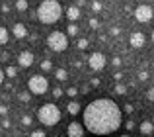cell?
Masks as SVG:
<instances>
[{
    "label": "cell",
    "mask_w": 154,
    "mask_h": 137,
    "mask_svg": "<svg viewBox=\"0 0 154 137\" xmlns=\"http://www.w3.org/2000/svg\"><path fill=\"white\" fill-rule=\"evenodd\" d=\"M121 126V108L111 98H98L84 108V127L94 135H109Z\"/></svg>",
    "instance_id": "6da1fadb"
},
{
    "label": "cell",
    "mask_w": 154,
    "mask_h": 137,
    "mask_svg": "<svg viewBox=\"0 0 154 137\" xmlns=\"http://www.w3.org/2000/svg\"><path fill=\"white\" fill-rule=\"evenodd\" d=\"M63 16V6L57 0H43L37 8V20L41 24H57Z\"/></svg>",
    "instance_id": "7a4b0ae2"
},
{
    "label": "cell",
    "mask_w": 154,
    "mask_h": 137,
    "mask_svg": "<svg viewBox=\"0 0 154 137\" xmlns=\"http://www.w3.org/2000/svg\"><path fill=\"white\" fill-rule=\"evenodd\" d=\"M60 118H63V114H60L59 106H55V104H43L41 108L37 110V119L43 123V126L47 127H53L57 126V123L60 122Z\"/></svg>",
    "instance_id": "3957f363"
},
{
    "label": "cell",
    "mask_w": 154,
    "mask_h": 137,
    "mask_svg": "<svg viewBox=\"0 0 154 137\" xmlns=\"http://www.w3.org/2000/svg\"><path fill=\"white\" fill-rule=\"evenodd\" d=\"M47 45H49L51 51H57V53L66 51V47H68L66 33H63V31H51L49 37H47Z\"/></svg>",
    "instance_id": "277c9868"
},
{
    "label": "cell",
    "mask_w": 154,
    "mask_h": 137,
    "mask_svg": "<svg viewBox=\"0 0 154 137\" xmlns=\"http://www.w3.org/2000/svg\"><path fill=\"white\" fill-rule=\"evenodd\" d=\"M27 88H29L31 94L41 96V94H45V92L49 90V80H47L43 75H33L29 78V82H27Z\"/></svg>",
    "instance_id": "5b68a950"
},
{
    "label": "cell",
    "mask_w": 154,
    "mask_h": 137,
    "mask_svg": "<svg viewBox=\"0 0 154 137\" xmlns=\"http://www.w3.org/2000/svg\"><path fill=\"white\" fill-rule=\"evenodd\" d=\"M133 14H135V20L140 22V24H146V22H150V20L154 18V10H152V6H148V4H140V6H137Z\"/></svg>",
    "instance_id": "8992f818"
},
{
    "label": "cell",
    "mask_w": 154,
    "mask_h": 137,
    "mask_svg": "<svg viewBox=\"0 0 154 137\" xmlns=\"http://www.w3.org/2000/svg\"><path fill=\"white\" fill-rule=\"evenodd\" d=\"M88 65H90L92 71H102V68L105 67V55L100 53V51L92 53L90 57H88Z\"/></svg>",
    "instance_id": "52a82bcc"
},
{
    "label": "cell",
    "mask_w": 154,
    "mask_h": 137,
    "mask_svg": "<svg viewBox=\"0 0 154 137\" xmlns=\"http://www.w3.org/2000/svg\"><path fill=\"white\" fill-rule=\"evenodd\" d=\"M84 129H86V127H84L82 123L70 122V123H68V127H66V135L68 137H84Z\"/></svg>",
    "instance_id": "ba28073f"
},
{
    "label": "cell",
    "mask_w": 154,
    "mask_h": 137,
    "mask_svg": "<svg viewBox=\"0 0 154 137\" xmlns=\"http://www.w3.org/2000/svg\"><path fill=\"white\" fill-rule=\"evenodd\" d=\"M18 65L23 67V68L31 67L33 65V53H31V51H22V53L18 55Z\"/></svg>",
    "instance_id": "9c48e42d"
},
{
    "label": "cell",
    "mask_w": 154,
    "mask_h": 137,
    "mask_svg": "<svg viewBox=\"0 0 154 137\" xmlns=\"http://www.w3.org/2000/svg\"><path fill=\"white\" fill-rule=\"evenodd\" d=\"M144 41H146V37H144V33H140V31H133V33H131V39H129L131 47H135V49L144 47Z\"/></svg>",
    "instance_id": "30bf717a"
},
{
    "label": "cell",
    "mask_w": 154,
    "mask_h": 137,
    "mask_svg": "<svg viewBox=\"0 0 154 137\" xmlns=\"http://www.w3.org/2000/svg\"><path fill=\"white\" fill-rule=\"evenodd\" d=\"M12 33H14V37L16 39H23L27 35V27L23 26V24H14V26H12Z\"/></svg>",
    "instance_id": "8fae6325"
},
{
    "label": "cell",
    "mask_w": 154,
    "mask_h": 137,
    "mask_svg": "<svg viewBox=\"0 0 154 137\" xmlns=\"http://www.w3.org/2000/svg\"><path fill=\"white\" fill-rule=\"evenodd\" d=\"M80 16H82V12H80L78 6H70V8L66 10V18L70 20V24H76V20H78Z\"/></svg>",
    "instance_id": "7c38bea8"
},
{
    "label": "cell",
    "mask_w": 154,
    "mask_h": 137,
    "mask_svg": "<svg viewBox=\"0 0 154 137\" xmlns=\"http://www.w3.org/2000/svg\"><path fill=\"white\" fill-rule=\"evenodd\" d=\"M139 129H140V133H143V135H150L152 131H154V123H152V122H148V119H144V122L140 123Z\"/></svg>",
    "instance_id": "4fadbf2b"
},
{
    "label": "cell",
    "mask_w": 154,
    "mask_h": 137,
    "mask_svg": "<svg viewBox=\"0 0 154 137\" xmlns=\"http://www.w3.org/2000/svg\"><path fill=\"white\" fill-rule=\"evenodd\" d=\"M80 106H82V104L80 102H76V100H70V102L66 104V110H68V114H72V116H76L80 112Z\"/></svg>",
    "instance_id": "5bb4252c"
},
{
    "label": "cell",
    "mask_w": 154,
    "mask_h": 137,
    "mask_svg": "<svg viewBox=\"0 0 154 137\" xmlns=\"http://www.w3.org/2000/svg\"><path fill=\"white\" fill-rule=\"evenodd\" d=\"M78 31H80V27L76 26V24H68V26H66V33L70 35V37H76Z\"/></svg>",
    "instance_id": "9a60e30c"
},
{
    "label": "cell",
    "mask_w": 154,
    "mask_h": 137,
    "mask_svg": "<svg viewBox=\"0 0 154 137\" xmlns=\"http://www.w3.org/2000/svg\"><path fill=\"white\" fill-rule=\"evenodd\" d=\"M8 39H10V31H8V27H2V30H0V43L6 45Z\"/></svg>",
    "instance_id": "2e32d148"
},
{
    "label": "cell",
    "mask_w": 154,
    "mask_h": 137,
    "mask_svg": "<svg viewBox=\"0 0 154 137\" xmlns=\"http://www.w3.org/2000/svg\"><path fill=\"white\" fill-rule=\"evenodd\" d=\"M55 78H57V80H60V82H63V80H68V72L64 71V68H57Z\"/></svg>",
    "instance_id": "e0dca14e"
},
{
    "label": "cell",
    "mask_w": 154,
    "mask_h": 137,
    "mask_svg": "<svg viewBox=\"0 0 154 137\" xmlns=\"http://www.w3.org/2000/svg\"><path fill=\"white\" fill-rule=\"evenodd\" d=\"M113 92H115V94H119V96H123V94H127V86H125V84H115V88H113Z\"/></svg>",
    "instance_id": "ac0fdd59"
},
{
    "label": "cell",
    "mask_w": 154,
    "mask_h": 137,
    "mask_svg": "<svg viewBox=\"0 0 154 137\" xmlns=\"http://www.w3.org/2000/svg\"><path fill=\"white\" fill-rule=\"evenodd\" d=\"M51 68H53L51 59H43V61H41V71H43V72H49Z\"/></svg>",
    "instance_id": "d6986e66"
},
{
    "label": "cell",
    "mask_w": 154,
    "mask_h": 137,
    "mask_svg": "<svg viewBox=\"0 0 154 137\" xmlns=\"http://www.w3.org/2000/svg\"><path fill=\"white\" fill-rule=\"evenodd\" d=\"M4 75L10 76V78H14V76H18V68L16 67H6L4 68Z\"/></svg>",
    "instance_id": "ffe728a7"
},
{
    "label": "cell",
    "mask_w": 154,
    "mask_h": 137,
    "mask_svg": "<svg viewBox=\"0 0 154 137\" xmlns=\"http://www.w3.org/2000/svg\"><path fill=\"white\" fill-rule=\"evenodd\" d=\"M76 45H78V49H82V51H84V49H88V45H90V41H88L86 37H80L78 41H76Z\"/></svg>",
    "instance_id": "44dd1931"
},
{
    "label": "cell",
    "mask_w": 154,
    "mask_h": 137,
    "mask_svg": "<svg viewBox=\"0 0 154 137\" xmlns=\"http://www.w3.org/2000/svg\"><path fill=\"white\" fill-rule=\"evenodd\" d=\"M16 10L26 12L27 10V2H26V0H18V2H16Z\"/></svg>",
    "instance_id": "7402d4cb"
},
{
    "label": "cell",
    "mask_w": 154,
    "mask_h": 137,
    "mask_svg": "<svg viewBox=\"0 0 154 137\" xmlns=\"http://www.w3.org/2000/svg\"><path fill=\"white\" fill-rule=\"evenodd\" d=\"M90 8H92L94 12H102V10H103V4H102V2H92Z\"/></svg>",
    "instance_id": "603a6c76"
},
{
    "label": "cell",
    "mask_w": 154,
    "mask_h": 137,
    "mask_svg": "<svg viewBox=\"0 0 154 137\" xmlns=\"http://www.w3.org/2000/svg\"><path fill=\"white\" fill-rule=\"evenodd\" d=\"M20 100H22V102H29L31 94H29V92H20Z\"/></svg>",
    "instance_id": "cb8c5ba5"
},
{
    "label": "cell",
    "mask_w": 154,
    "mask_h": 137,
    "mask_svg": "<svg viewBox=\"0 0 154 137\" xmlns=\"http://www.w3.org/2000/svg\"><path fill=\"white\" fill-rule=\"evenodd\" d=\"M66 94L70 96V98H74V96L78 94V88H76V86H70V88H66Z\"/></svg>",
    "instance_id": "d4e9b609"
},
{
    "label": "cell",
    "mask_w": 154,
    "mask_h": 137,
    "mask_svg": "<svg viewBox=\"0 0 154 137\" xmlns=\"http://www.w3.org/2000/svg\"><path fill=\"white\" fill-rule=\"evenodd\" d=\"M64 92H66V90H63V88H55V90H53V96H55V98H60Z\"/></svg>",
    "instance_id": "484cf974"
},
{
    "label": "cell",
    "mask_w": 154,
    "mask_h": 137,
    "mask_svg": "<svg viewBox=\"0 0 154 137\" xmlns=\"http://www.w3.org/2000/svg\"><path fill=\"white\" fill-rule=\"evenodd\" d=\"M22 123H23V126H31V123H33V119H31L29 116H23V118H22Z\"/></svg>",
    "instance_id": "4316f807"
},
{
    "label": "cell",
    "mask_w": 154,
    "mask_h": 137,
    "mask_svg": "<svg viewBox=\"0 0 154 137\" xmlns=\"http://www.w3.org/2000/svg\"><path fill=\"white\" fill-rule=\"evenodd\" d=\"M31 137H47V135H45V131H43V129H35L33 133H31Z\"/></svg>",
    "instance_id": "83f0119b"
},
{
    "label": "cell",
    "mask_w": 154,
    "mask_h": 137,
    "mask_svg": "<svg viewBox=\"0 0 154 137\" xmlns=\"http://www.w3.org/2000/svg\"><path fill=\"white\" fill-rule=\"evenodd\" d=\"M88 24H90V27H92V30H96V27H100V22H98L96 18H92V20H90Z\"/></svg>",
    "instance_id": "f1b7e54d"
},
{
    "label": "cell",
    "mask_w": 154,
    "mask_h": 137,
    "mask_svg": "<svg viewBox=\"0 0 154 137\" xmlns=\"http://www.w3.org/2000/svg\"><path fill=\"white\" fill-rule=\"evenodd\" d=\"M109 33H111V35H119V33H121V30H119L117 26H113L111 30H109Z\"/></svg>",
    "instance_id": "f546056e"
},
{
    "label": "cell",
    "mask_w": 154,
    "mask_h": 137,
    "mask_svg": "<svg viewBox=\"0 0 154 137\" xmlns=\"http://www.w3.org/2000/svg\"><path fill=\"white\" fill-rule=\"evenodd\" d=\"M146 78H148V72L146 71H140L139 72V80H146Z\"/></svg>",
    "instance_id": "4dcf8cb0"
},
{
    "label": "cell",
    "mask_w": 154,
    "mask_h": 137,
    "mask_svg": "<svg viewBox=\"0 0 154 137\" xmlns=\"http://www.w3.org/2000/svg\"><path fill=\"white\" fill-rule=\"evenodd\" d=\"M2 127H4V129L10 127V119H8V118H2Z\"/></svg>",
    "instance_id": "1f68e13d"
},
{
    "label": "cell",
    "mask_w": 154,
    "mask_h": 137,
    "mask_svg": "<svg viewBox=\"0 0 154 137\" xmlns=\"http://www.w3.org/2000/svg\"><path fill=\"white\" fill-rule=\"evenodd\" d=\"M146 98H148V100H152V102H154V88H150V90L146 92Z\"/></svg>",
    "instance_id": "d6a6232c"
},
{
    "label": "cell",
    "mask_w": 154,
    "mask_h": 137,
    "mask_svg": "<svg viewBox=\"0 0 154 137\" xmlns=\"http://www.w3.org/2000/svg\"><path fill=\"white\" fill-rule=\"evenodd\" d=\"M123 110L127 112V114H133V106H131V104H125V108H123Z\"/></svg>",
    "instance_id": "836d02e7"
},
{
    "label": "cell",
    "mask_w": 154,
    "mask_h": 137,
    "mask_svg": "<svg viewBox=\"0 0 154 137\" xmlns=\"http://www.w3.org/2000/svg\"><path fill=\"white\" fill-rule=\"evenodd\" d=\"M111 63H113L115 67H119V65H121V57H113V61H111Z\"/></svg>",
    "instance_id": "e575fe53"
},
{
    "label": "cell",
    "mask_w": 154,
    "mask_h": 137,
    "mask_svg": "<svg viewBox=\"0 0 154 137\" xmlns=\"http://www.w3.org/2000/svg\"><path fill=\"white\" fill-rule=\"evenodd\" d=\"M0 112H2V116H6V114H8V106H6V104H4V106L0 108Z\"/></svg>",
    "instance_id": "d590c367"
},
{
    "label": "cell",
    "mask_w": 154,
    "mask_h": 137,
    "mask_svg": "<svg viewBox=\"0 0 154 137\" xmlns=\"http://www.w3.org/2000/svg\"><path fill=\"white\" fill-rule=\"evenodd\" d=\"M125 126H127V129H135V123H133V122H127Z\"/></svg>",
    "instance_id": "8d00e7d4"
},
{
    "label": "cell",
    "mask_w": 154,
    "mask_h": 137,
    "mask_svg": "<svg viewBox=\"0 0 154 137\" xmlns=\"http://www.w3.org/2000/svg\"><path fill=\"white\" fill-rule=\"evenodd\" d=\"M90 84H92V86H100V80H98V78H92Z\"/></svg>",
    "instance_id": "74e56055"
},
{
    "label": "cell",
    "mask_w": 154,
    "mask_h": 137,
    "mask_svg": "<svg viewBox=\"0 0 154 137\" xmlns=\"http://www.w3.org/2000/svg\"><path fill=\"white\" fill-rule=\"evenodd\" d=\"M8 59H10V55H8L6 51H4V53H2V61H8Z\"/></svg>",
    "instance_id": "f35d334b"
},
{
    "label": "cell",
    "mask_w": 154,
    "mask_h": 137,
    "mask_svg": "<svg viewBox=\"0 0 154 137\" xmlns=\"http://www.w3.org/2000/svg\"><path fill=\"white\" fill-rule=\"evenodd\" d=\"M113 76H115V80H121V78H123V75H121V72H115Z\"/></svg>",
    "instance_id": "ab89813d"
},
{
    "label": "cell",
    "mask_w": 154,
    "mask_h": 137,
    "mask_svg": "<svg viewBox=\"0 0 154 137\" xmlns=\"http://www.w3.org/2000/svg\"><path fill=\"white\" fill-rule=\"evenodd\" d=\"M152 43H154V30H152Z\"/></svg>",
    "instance_id": "60d3db41"
},
{
    "label": "cell",
    "mask_w": 154,
    "mask_h": 137,
    "mask_svg": "<svg viewBox=\"0 0 154 137\" xmlns=\"http://www.w3.org/2000/svg\"><path fill=\"white\" fill-rule=\"evenodd\" d=\"M121 137H129V135H121Z\"/></svg>",
    "instance_id": "b9f144b4"
},
{
    "label": "cell",
    "mask_w": 154,
    "mask_h": 137,
    "mask_svg": "<svg viewBox=\"0 0 154 137\" xmlns=\"http://www.w3.org/2000/svg\"><path fill=\"white\" fill-rule=\"evenodd\" d=\"M55 137H59V135H55Z\"/></svg>",
    "instance_id": "7bdbcfd3"
}]
</instances>
